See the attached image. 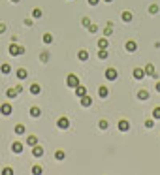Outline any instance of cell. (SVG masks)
<instances>
[{"label": "cell", "mask_w": 160, "mask_h": 175, "mask_svg": "<svg viewBox=\"0 0 160 175\" xmlns=\"http://www.w3.org/2000/svg\"><path fill=\"white\" fill-rule=\"evenodd\" d=\"M104 34H106V38L113 34V25H111V23H107V27H106V30H104Z\"/></svg>", "instance_id": "obj_24"}, {"label": "cell", "mask_w": 160, "mask_h": 175, "mask_svg": "<svg viewBox=\"0 0 160 175\" xmlns=\"http://www.w3.org/2000/svg\"><path fill=\"white\" fill-rule=\"evenodd\" d=\"M4 32H6V25L0 23V34H4Z\"/></svg>", "instance_id": "obj_40"}, {"label": "cell", "mask_w": 160, "mask_h": 175, "mask_svg": "<svg viewBox=\"0 0 160 175\" xmlns=\"http://www.w3.org/2000/svg\"><path fill=\"white\" fill-rule=\"evenodd\" d=\"M138 98H139V100H147V98H149V92H147V90H139V92H138Z\"/></svg>", "instance_id": "obj_23"}, {"label": "cell", "mask_w": 160, "mask_h": 175, "mask_svg": "<svg viewBox=\"0 0 160 175\" xmlns=\"http://www.w3.org/2000/svg\"><path fill=\"white\" fill-rule=\"evenodd\" d=\"M15 75H17L19 79H27V77H28V72L25 70V68H19L17 72H15Z\"/></svg>", "instance_id": "obj_10"}, {"label": "cell", "mask_w": 160, "mask_h": 175, "mask_svg": "<svg viewBox=\"0 0 160 175\" xmlns=\"http://www.w3.org/2000/svg\"><path fill=\"white\" fill-rule=\"evenodd\" d=\"M32 17H34V19H40V17H42V9H40V8H36L34 12H32Z\"/></svg>", "instance_id": "obj_31"}, {"label": "cell", "mask_w": 160, "mask_h": 175, "mask_svg": "<svg viewBox=\"0 0 160 175\" xmlns=\"http://www.w3.org/2000/svg\"><path fill=\"white\" fill-rule=\"evenodd\" d=\"M153 117L154 119H160V107H154L153 109Z\"/></svg>", "instance_id": "obj_33"}, {"label": "cell", "mask_w": 160, "mask_h": 175, "mask_svg": "<svg viewBox=\"0 0 160 175\" xmlns=\"http://www.w3.org/2000/svg\"><path fill=\"white\" fill-rule=\"evenodd\" d=\"M15 134L23 136V134H25V126H23V124H15Z\"/></svg>", "instance_id": "obj_27"}, {"label": "cell", "mask_w": 160, "mask_h": 175, "mask_svg": "<svg viewBox=\"0 0 160 175\" xmlns=\"http://www.w3.org/2000/svg\"><path fill=\"white\" fill-rule=\"evenodd\" d=\"M42 40H43V43H51V42H53V36H51L49 32H45V34L42 36Z\"/></svg>", "instance_id": "obj_22"}, {"label": "cell", "mask_w": 160, "mask_h": 175, "mask_svg": "<svg viewBox=\"0 0 160 175\" xmlns=\"http://www.w3.org/2000/svg\"><path fill=\"white\" fill-rule=\"evenodd\" d=\"M64 156H66L64 151H56V153H55V158H56V160H64Z\"/></svg>", "instance_id": "obj_30"}, {"label": "cell", "mask_w": 160, "mask_h": 175, "mask_svg": "<svg viewBox=\"0 0 160 175\" xmlns=\"http://www.w3.org/2000/svg\"><path fill=\"white\" fill-rule=\"evenodd\" d=\"M136 49H138V43L134 42V40H130V42H126V51H128V53H134Z\"/></svg>", "instance_id": "obj_9"}, {"label": "cell", "mask_w": 160, "mask_h": 175, "mask_svg": "<svg viewBox=\"0 0 160 175\" xmlns=\"http://www.w3.org/2000/svg\"><path fill=\"white\" fill-rule=\"evenodd\" d=\"M56 126H59V128H62V130H66V128L70 126V121L66 119V117H60V119L56 121Z\"/></svg>", "instance_id": "obj_5"}, {"label": "cell", "mask_w": 160, "mask_h": 175, "mask_svg": "<svg viewBox=\"0 0 160 175\" xmlns=\"http://www.w3.org/2000/svg\"><path fill=\"white\" fill-rule=\"evenodd\" d=\"M32 154H34V156H38V158H40V156L43 154V149L40 147V145H34V147H32Z\"/></svg>", "instance_id": "obj_16"}, {"label": "cell", "mask_w": 160, "mask_h": 175, "mask_svg": "<svg viewBox=\"0 0 160 175\" xmlns=\"http://www.w3.org/2000/svg\"><path fill=\"white\" fill-rule=\"evenodd\" d=\"M98 2H100V0H89V4H90V6H96Z\"/></svg>", "instance_id": "obj_41"}, {"label": "cell", "mask_w": 160, "mask_h": 175, "mask_svg": "<svg viewBox=\"0 0 160 175\" xmlns=\"http://www.w3.org/2000/svg\"><path fill=\"white\" fill-rule=\"evenodd\" d=\"M98 126H100V130H107V126H109V124H107V121H100V124H98Z\"/></svg>", "instance_id": "obj_34"}, {"label": "cell", "mask_w": 160, "mask_h": 175, "mask_svg": "<svg viewBox=\"0 0 160 175\" xmlns=\"http://www.w3.org/2000/svg\"><path fill=\"white\" fill-rule=\"evenodd\" d=\"M12 106H9V104H2V106H0V113H2V115H12Z\"/></svg>", "instance_id": "obj_7"}, {"label": "cell", "mask_w": 160, "mask_h": 175, "mask_svg": "<svg viewBox=\"0 0 160 175\" xmlns=\"http://www.w3.org/2000/svg\"><path fill=\"white\" fill-rule=\"evenodd\" d=\"M134 77H136V79H143V77H145V70L136 68V70H134Z\"/></svg>", "instance_id": "obj_13"}, {"label": "cell", "mask_w": 160, "mask_h": 175, "mask_svg": "<svg viewBox=\"0 0 160 175\" xmlns=\"http://www.w3.org/2000/svg\"><path fill=\"white\" fill-rule=\"evenodd\" d=\"M2 173H4V175H13V169H12V168H6Z\"/></svg>", "instance_id": "obj_38"}, {"label": "cell", "mask_w": 160, "mask_h": 175, "mask_svg": "<svg viewBox=\"0 0 160 175\" xmlns=\"http://www.w3.org/2000/svg\"><path fill=\"white\" fill-rule=\"evenodd\" d=\"M104 2H113V0H104Z\"/></svg>", "instance_id": "obj_44"}, {"label": "cell", "mask_w": 160, "mask_h": 175, "mask_svg": "<svg viewBox=\"0 0 160 175\" xmlns=\"http://www.w3.org/2000/svg\"><path fill=\"white\" fill-rule=\"evenodd\" d=\"M32 173H34V175H42V173H43V168H42V166H34V168H32Z\"/></svg>", "instance_id": "obj_28"}, {"label": "cell", "mask_w": 160, "mask_h": 175, "mask_svg": "<svg viewBox=\"0 0 160 175\" xmlns=\"http://www.w3.org/2000/svg\"><path fill=\"white\" fill-rule=\"evenodd\" d=\"M25 143H27L28 147H34V145H38V137H36V136H28Z\"/></svg>", "instance_id": "obj_11"}, {"label": "cell", "mask_w": 160, "mask_h": 175, "mask_svg": "<svg viewBox=\"0 0 160 175\" xmlns=\"http://www.w3.org/2000/svg\"><path fill=\"white\" fill-rule=\"evenodd\" d=\"M0 72H2V74H9V72H12V66H9V64H2V66H0Z\"/></svg>", "instance_id": "obj_26"}, {"label": "cell", "mask_w": 160, "mask_h": 175, "mask_svg": "<svg viewBox=\"0 0 160 175\" xmlns=\"http://www.w3.org/2000/svg\"><path fill=\"white\" fill-rule=\"evenodd\" d=\"M40 115H42V109H40V107H30V117H34V119H38Z\"/></svg>", "instance_id": "obj_15"}, {"label": "cell", "mask_w": 160, "mask_h": 175, "mask_svg": "<svg viewBox=\"0 0 160 175\" xmlns=\"http://www.w3.org/2000/svg\"><path fill=\"white\" fill-rule=\"evenodd\" d=\"M87 94V89H85V87H81V85H77L75 87V96H79V98H81V96H85Z\"/></svg>", "instance_id": "obj_14"}, {"label": "cell", "mask_w": 160, "mask_h": 175, "mask_svg": "<svg viewBox=\"0 0 160 175\" xmlns=\"http://www.w3.org/2000/svg\"><path fill=\"white\" fill-rule=\"evenodd\" d=\"M149 13H158V6H156V4H151V6H149Z\"/></svg>", "instance_id": "obj_32"}, {"label": "cell", "mask_w": 160, "mask_h": 175, "mask_svg": "<svg viewBox=\"0 0 160 175\" xmlns=\"http://www.w3.org/2000/svg\"><path fill=\"white\" fill-rule=\"evenodd\" d=\"M25 53V47H23V45H17V43H12V45H9V55H12V56H19V55H23Z\"/></svg>", "instance_id": "obj_1"}, {"label": "cell", "mask_w": 160, "mask_h": 175, "mask_svg": "<svg viewBox=\"0 0 160 175\" xmlns=\"http://www.w3.org/2000/svg\"><path fill=\"white\" fill-rule=\"evenodd\" d=\"M66 85H68L70 89H75V87L79 85V77H77L75 74H68V77H66Z\"/></svg>", "instance_id": "obj_2"}, {"label": "cell", "mask_w": 160, "mask_h": 175, "mask_svg": "<svg viewBox=\"0 0 160 175\" xmlns=\"http://www.w3.org/2000/svg\"><path fill=\"white\" fill-rule=\"evenodd\" d=\"M117 77H119V74H117L115 68H107V70H106V79H107V81H115Z\"/></svg>", "instance_id": "obj_3"}, {"label": "cell", "mask_w": 160, "mask_h": 175, "mask_svg": "<svg viewBox=\"0 0 160 175\" xmlns=\"http://www.w3.org/2000/svg\"><path fill=\"white\" fill-rule=\"evenodd\" d=\"M121 19H122L125 23H130V21H132V13H130V12H122Z\"/></svg>", "instance_id": "obj_19"}, {"label": "cell", "mask_w": 160, "mask_h": 175, "mask_svg": "<svg viewBox=\"0 0 160 175\" xmlns=\"http://www.w3.org/2000/svg\"><path fill=\"white\" fill-rule=\"evenodd\" d=\"M12 151H13L15 154L23 153V143H21V141H13V145H12Z\"/></svg>", "instance_id": "obj_8"}, {"label": "cell", "mask_w": 160, "mask_h": 175, "mask_svg": "<svg viewBox=\"0 0 160 175\" xmlns=\"http://www.w3.org/2000/svg\"><path fill=\"white\" fill-rule=\"evenodd\" d=\"M77 59H79V60H83V62H85V60H89V53H87L85 49H81L79 53H77Z\"/></svg>", "instance_id": "obj_18"}, {"label": "cell", "mask_w": 160, "mask_h": 175, "mask_svg": "<svg viewBox=\"0 0 160 175\" xmlns=\"http://www.w3.org/2000/svg\"><path fill=\"white\" fill-rule=\"evenodd\" d=\"M81 23H83V27H89V25H90V21L87 17H83V21H81Z\"/></svg>", "instance_id": "obj_39"}, {"label": "cell", "mask_w": 160, "mask_h": 175, "mask_svg": "<svg viewBox=\"0 0 160 175\" xmlns=\"http://www.w3.org/2000/svg\"><path fill=\"white\" fill-rule=\"evenodd\" d=\"M156 92H160V81L156 83Z\"/></svg>", "instance_id": "obj_42"}, {"label": "cell", "mask_w": 160, "mask_h": 175, "mask_svg": "<svg viewBox=\"0 0 160 175\" xmlns=\"http://www.w3.org/2000/svg\"><path fill=\"white\" fill-rule=\"evenodd\" d=\"M96 30H98V27H96V25H89V32H90V34H94Z\"/></svg>", "instance_id": "obj_36"}, {"label": "cell", "mask_w": 160, "mask_h": 175, "mask_svg": "<svg viewBox=\"0 0 160 175\" xmlns=\"http://www.w3.org/2000/svg\"><path fill=\"white\" fill-rule=\"evenodd\" d=\"M98 96H100V98H107V96H109V90H107L106 87H100V89H98Z\"/></svg>", "instance_id": "obj_17"}, {"label": "cell", "mask_w": 160, "mask_h": 175, "mask_svg": "<svg viewBox=\"0 0 160 175\" xmlns=\"http://www.w3.org/2000/svg\"><path fill=\"white\" fill-rule=\"evenodd\" d=\"M40 85L38 83H34V85H30V94H40Z\"/></svg>", "instance_id": "obj_20"}, {"label": "cell", "mask_w": 160, "mask_h": 175, "mask_svg": "<svg viewBox=\"0 0 160 175\" xmlns=\"http://www.w3.org/2000/svg\"><path fill=\"white\" fill-rule=\"evenodd\" d=\"M145 74H147V75H154V66H153V64H147V66H145Z\"/></svg>", "instance_id": "obj_25"}, {"label": "cell", "mask_w": 160, "mask_h": 175, "mask_svg": "<svg viewBox=\"0 0 160 175\" xmlns=\"http://www.w3.org/2000/svg\"><path fill=\"white\" fill-rule=\"evenodd\" d=\"M107 56H109V55H107V49H100V51H98V59H100V60H106Z\"/></svg>", "instance_id": "obj_21"}, {"label": "cell", "mask_w": 160, "mask_h": 175, "mask_svg": "<svg viewBox=\"0 0 160 175\" xmlns=\"http://www.w3.org/2000/svg\"><path fill=\"white\" fill-rule=\"evenodd\" d=\"M117 128H119V130H121V132H128V130H130V122H128V121H125V119H122V121H119V124H117Z\"/></svg>", "instance_id": "obj_4"}, {"label": "cell", "mask_w": 160, "mask_h": 175, "mask_svg": "<svg viewBox=\"0 0 160 175\" xmlns=\"http://www.w3.org/2000/svg\"><path fill=\"white\" fill-rule=\"evenodd\" d=\"M153 126H154V121H151V119L145 121V128H153Z\"/></svg>", "instance_id": "obj_37"}, {"label": "cell", "mask_w": 160, "mask_h": 175, "mask_svg": "<svg viewBox=\"0 0 160 175\" xmlns=\"http://www.w3.org/2000/svg\"><path fill=\"white\" fill-rule=\"evenodd\" d=\"M81 106H83V107H90V106H92V98H90L89 94L81 96Z\"/></svg>", "instance_id": "obj_6"}, {"label": "cell", "mask_w": 160, "mask_h": 175, "mask_svg": "<svg viewBox=\"0 0 160 175\" xmlns=\"http://www.w3.org/2000/svg\"><path fill=\"white\" fill-rule=\"evenodd\" d=\"M98 47H100V49H107V47H109L107 38H100V40H98Z\"/></svg>", "instance_id": "obj_12"}, {"label": "cell", "mask_w": 160, "mask_h": 175, "mask_svg": "<svg viewBox=\"0 0 160 175\" xmlns=\"http://www.w3.org/2000/svg\"><path fill=\"white\" fill-rule=\"evenodd\" d=\"M6 94H8V98H15V96H17V90H15V89H8Z\"/></svg>", "instance_id": "obj_29"}, {"label": "cell", "mask_w": 160, "mask_h": 175, "mask_svg": "<svg viewBox=\"0 0 160 175\" xmlns=\"http://www.w3.org/2000/svg\"><path fill=\"white\" fill-rule=\"evenodd\" d=\"M9 2H13V4H17V2H19V0H9Z\"/></svg>", "instance_id": "obj_43"}, {"label": "cell", "mask_w": 160, "mask_h": 175, "mask_svg": "<svg viewBox=\"0 0 160 175\" xmlns=\"http://www.w3.org/2000/svg\"><path fill=\"white\" fill-rule=\"evenodd\" d=\"M40 59H42V62H47V60H49V53H42V55H40Z\"/></svg>", "instance_id": "obj_35"}]
</instances>
